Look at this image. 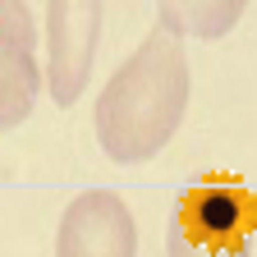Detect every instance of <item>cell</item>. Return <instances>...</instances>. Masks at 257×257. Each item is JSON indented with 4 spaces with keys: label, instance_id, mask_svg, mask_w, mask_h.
Instances as JSON below:
<instances>
[{
    "label": "cell",
    "instance_id": "6da1fadb",
    "mask_svg": "<svg viewBox=\"0 0 257 257\" xmlns=\"http://www.w3.org/2000/svg\"><path fill=\"white\" fill-rule=\"evenodd\" d=\"M188 55L184 42L166 28H152L138 51L119 60V69L96 92V143L115 166H143L161 156L179 134L188 110Z\"/></svg>",
    "mask_w": 257,
    "mask_h": 257
},
{
    "label": "cell",
    "instance_id": "7a4b0ae2",
    "mask_svg": "<svg viewBox=\"0 0 257 257\" xmlns=\"http://www.w3.org/2000/svg\"><path fill=\"white\" fill-rule=\"evenodd\" d=\"M101 46V5L92 0H51L46 5V92L55 106H74L92 83Z\"/></svg>",
    "mask_w": 257,
    "mask_h": 257
},
{
    "label": "cell",
    "instance_id": "3957f363",
    "mask_svg": "<svg viewBox=\"0 0 257 257\" xmlns=\"http://www.w3.org/2000/svg\"><path fill=\"white\" fill-rule=\"evenodd\" d=\"M55 257H138V220L115 188H87L64 207Z\"/></svg>",
    "mask_w": 257,
    "mask_h": 257
},
{
    "label": "cell",
    "instance_id": "277c9868",
    "mask_svg": "<svg viewBox=\"0 0 257 257\" xmlns=\"http://www.w3.org/2000/svg\"><path fill=\"white\" fill-rule=\"evenodd\" d=\"M42 64H37V19L28 5H14L0 19V134L19 128L42 92Z\"/></svg>",
    "mask_w": 257,
    "mask_h": 257
},
{
    "label": "cell",
    "instance_id": "5b68a950",
    "mask_svg": "<svg viewBox=\"0 0 257 257\" xmlns=\"http://www.w3.org/2000/svg\"><path fill=\"white\" fill-rule=\"evenodd\" d=\"M175 216L188 225L193 234L216 239V243H234L257 234V198L234 184V179H202L179 193Z\"/></svg>",
    "mask_w": 257,
    "mask_h": 257
},
{
    "label": "cell",
    "instance_id": "8992f818",
    "mask_svg": "<svg viewBox=\"0 0 257 257\" xmlns=\"http://www.w3.org/2000/svg\"><path fill=\"white\" fill-rule=\"evenodd\" d=\"M243 19V0H166L156 5V23L175 32V37H225L234 23Z\"/></svg>",
    "mask_w": 257,
    "mask_h": 257
},
{
    "label": "cell",
    "instance_id": "52a82bcc",
    "mask_svg": "<svg viewBox=\"0 0 257 257\" xmlns=\"http://www.w3.org/2000/svg\"><path fill=\"white\" fill-rule=\"evenodd\" d=\"M166 257H252V239L216 243V239L193 234L179 216H170V225H166Z\"/></svg>",
    "mask_w": 257,
    "mask_h": 257
},
{
    "label": "cell",
    "instance_id": "ba28073f",
    "mask_svg": "<svg viewBox=\"0 0 257 257\" xmlns=\"http://www.w3.org/2000/svg\"><path fill=\"white\" fill-rule=\"evenodd\" d=\"M5 14H10V0H0V19H5Z\"/></svg>",
    "mask_w": 257,
    "mask_h": 257
}]
</instances>
